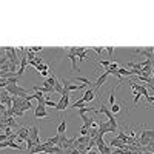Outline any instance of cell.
I'll return each instance as SVG.
<instances>
[{
  "label": "cell",
  "mask_w": 154,
  "mask_h": 154,
  "mask_svg": "<svg viewBox=\"0 0 154 154\" xmlns=\"http://www.w3.org/2000/svg\"><path fill=\"white\" fill-rule=\"evenodd\" d=\"M45 151H46V144H40V145H36L31 151H28L26 154H42Z\"/></svg>",
  "instance_id": "cell-11"
},
{
  "label": "cell",
  "mask_w": 154,
  "mask_h": 154,
  "mask_svg": "<svg viewBox=\"0 0 154 154\" xmlns=\"http://www.w3.org/2000/svg\"><path fill=\"white\" fill-rule=\"evenodd\" d=\"M137 91H139V92H140V94L144 96L145 99H148V97H150V94H148V90H146V86H145V85H139V88H137Z\"/></svg>",
  "instance_id": "cell-18"
},
{
  "label": "cell",
  "mask_w": 154,
  "mask_h": 154,
  "mask_svg": "<svg viewBox=\"0 0 154 154\" xmlns=\"http://www.w3.org/2000/svg\"><path fill=\"white\" fill-rule=\"evenodd\" d=\"M109 65H111V62H109V60H100V66H103V68H108Z\"/></svg>",
  "instance_id": "cell-28"
},
{
  "label": "cell",
  "mask_w": 154,
  "mask_h": 154,
  "mask_svg": "<svg viewBox=\"0 0 154 154\" xmlns=\"http://www.w3.org/2000/svg\"><path fill=\"white\" fill-rule=\"evenodd\" d=\"M83 106H86V102H83L80 99V100H77L76 103H73V106L71 108H76V109H80V108H83Z\"/></svg>",
  "instance_id": "cell-20"
},
{
  "label": "cell",
  "mask_w": 154,
  "mask_h": 154,
  "mask_svg": "<svg viewBox=\"0 0 154 154\" xmlns=\"http://www.w3.org/2000/svg\"><path fill=\"white\" fill-rule=\"evenodd\" d=\"M29 49H31L32 52H42L43 51V46H31Z\"/></svg>",
  "instance_id": "cell-27"
},
{
  "label": "cell",
  "mask_w": 154,
  "mask_h": 154,
  "mask_svg": "<svg viewBox=\"0 0 154 154\" xmlns=\"http://www.w3.org/2000/svg\"><path fill=\"white\" fill-rule=\"evenodd\" d=\"M36 69L38 71V73H42V71H48V69H49V66H48L46 63H42V65H37Z\"/></svg>",
  "instance_id": "cell-23"
},
{
  "label": "cell",
  "mask_w": 154,
  "mask_h": 154,
  "mask_svg": "<svg viewBox=\"0 0 154 154\" xmlns=\"http://www.w3.org/2000/svg\"><path fill=\"white\" fill-rule=\"evenodd\" d=\"M148 146H150V148H154V139L150 142V145H148Z\"/></svg>",
  "instance_id": "cell-37"
},
{
  "label": "cell",
  "mask_w": 154,
  "mask_h": 154,
  "mask_svg": "<svg viewBox=\"0 0 154 154\" xmlns=\"http://www.w3.org/2000/svg\"><path fill=\"white\" fill-rule=\"evenodd\" d=\"M120 109H122V108H120V105H117V103H114V105H113L111 108H109V111H111L113 114H117V113L120 111Z\"/></svg>",
  "instance_id": "cell-24"
},
{
  "label": "cell",
  "mask_w": 154,
  "mask_h": 154,
  "mask_svg": "<svg viewBox=\"0 0 154 154\" xmlns=\"http://www.w3.org/2000/svg\"><path fill=\"white\" fill-rule=\"evenodd\" d=\"M88 154H99V153L94 151V150H90V151H88Z\"/></svg>",
  "instance_id": "cell-36"
},
{
  "label": "cell",
  "mask_w": 154,
  "mask_h": 154,
  "mask_svg": "<svg viewBox=\"0 0 154 154\" xmlns=\"http://www.w3.org/2000/svg\"><path fill=\"white\" fill-rule=\"evenodd\" d=\"M69 94H71L69 91L63 90V94L60 96V100L57 102V105H56V111H57V113L65 111V109L69 106Z\"/></svg>",
  "instance_id": "cell-1"
},
{
  "label": "cell",
  "mask_w": 154,
  "mask_h": 154,
  "mask_svg": "<svg viewBox=\"0 0 154 154\" xmlns=\"http://www.w3.org/2000/svg\"><path fill=\"white\" fill-rule=\"evenodd\" d=\"M114 131H117V128H114L113 125H109V122L106 120V122H100L99 123V136L106 134V133H114Z\"/></svg>",
  "instance_id": "cell-3"
},
{
  "label": "cell",
  "mask_w": 154,
  "mask_h": 154,
  "mask_svg": "<svg viewBox=\"0 0 154 154\" xmlns=\"http://www.w3.org/2000/svg\"><path fill=\"white\" fill-rule=\"evenodd\" d=\"M108 71H103V74L100 76V77H99V79H97V82H96V88H100L103 83H105V82H106V79H108Z\"/></svg>",
  "instance_id": "cell-14"
},
{
  "label": "cell",
  "mask_w": 154,
  "mask_h": 154,
  "mask_svg": "<svg viewBox=\"0 0 154 154\" xmlns=\"http://www.w3.org/2000/svg\"><path fill=\"white\" fill-rule=\"evenodd\" d=\"M146 100H148V103H153V102H154V94H153V96H150V97L146 99Z\"/></svg>",
  "instance_id": "cell-34"
},
{
  "label": "cell",
  "mask_w": 154,
  "mask_h": 154,
  "mask_svg": "<svg viewBox=\"0 0 154 154\" xmlns=\"http://www.w3.org/2000/svg\"><path fill=\"white\" fill-rule=\"evenodd\" d=\"M48 117H49V114L45 106H42V105L34 106V119H48Z\"/></svg>",
  "instance_id": "cell-4"
},
{
  "label": "cell",
  "mask_w": 154,
  "mask_h": 154,
  "mask_svg": "<svg viewBox=\"0 0 154 154\" xmlns=\"http://www.w3.org/2000/svg\"><path fill=\"white\" fill-rule=\"evenodd\" d=\"M29 108H34V106L31 105V102H29V100H26V99H25V102L22 103V106H20V111H23V113H25V111H28Z\"/></svg>",
  "instance_id": "cell-19"
},
{
  "label": "cell",
  "mask_w": 154,
  "mask_h": 154,
  "mask_svg": "<svg viewBox=\"0 0 154 154\" xmlns=\"http://www.w3.org/2000/svg\"><path fill=\"white\" fill-rule=\"evenodd\" d=\"M65 131H66V120L60 119V123L57 126V134H65Z\"/></svg>",
  "instance_id": "cell-15"
},
{
  "label": "cell",
  "mask_w": 154,
  "mask_h": 154,
  "mask_svg": "<svg viewBox=\"0 0 154 154\" xmlns=\"http://www.w3.org/2000/svg\"><path fill=\"white\" fill-rule=\"evenodd\" d=\"M68 59H69V62H71V69L76 71V69H77V54H76V46H71V48H69Z\"/></svg>",
  "instance_id": "cell-7"
},
{
  "label": "cell",
  "mask_w": 154,
  "mask_h": 154,
  "mask_svg": "<svg viewBox=\"0 0 154 154\" xmlns=\"http://www.w3.org/2000/svg\"><path fill=\"white\" fill-rule=\"evenodd\" d=\"M109 146L114 148V150H126V144H123L120 139H117V137H114V139L109 140Z\"/></svg>",
  "instance_id": "cell-10"
},
{
  "label": "cell",
  "mask_w": 154,
  "mask_h": 154,
  "mask_svg": "<svg viewBox=\"0 0 154 154\" xmlns=\"http://www.w3.org/2000/svg\"><path fill=\"white\" fill-rule=\"evenodd\" d=\"M96 97H97V96H96V90H94V88H91V86H90V90H86V92H85L83 96H82V100H83V102H86V103H90V102H92V100H94Z\"/></svg>",
  "instance_id": "cell-9"
},
{
  "label": "cell",
  "mask_w": 154,
  "mask_h": 154,
  "mask_svg": "<svg viewBox=\"0 0 154 154\" xmlns=\"http://www.w3.org/2000/svg\"><path fill=\"white\" fill-rule=\"evenodd\" d=\"M8 139H9V136H6L5 133H3V134H0V142H6Z\"/></svg>",
  "instance_id": "cell-32"
},
{
  "label": "cell",
  "mask_w": 154,
  "mask_h": 154,
  "mask_svg": "<svg viewBox=\"0 0 154 154\" xmlns=\"http://www.w3.org/2000/svg\"><path fill=\"white\" fill-rule=\"evenodd\" d=\"M133 96H134V99H133V103H134V105H137V103L140 102V97H142V94H140V92H133Z\"/></svg>",
  "instance_id": "cell-25"
},
{
  "label": "cell",
  "mask_w": 154,
  "mask_h": 154,
  "mask_svg": "<svg viewBox=\"0 0 154 154\" xmlns=\"http://www.w3.org/2000/svg\"><path fill=\"white\" fill-rule=\"evenodd\" d=\"M29 139L34 140L36 145H40V136H38V126L37 125L29 126Z\"/></svg>",
  "instance_id": "cell-6"
},
{
  "label": "cell",
  "mask_w": 154,
  "mask_h": 154,
  "mask_svg": "<svg viewBox=\"0 0 154 154\" xmlns=\"http://www.w3.org/2000/svg\"><path fill=\"white\" fill-rule=\"evenodd\" d=\"M80 134L82 136H88V128H86V126H83V125L80 126Z\"/></svg>",
  "instance_id": "cell-29"
},
{
  "label": "cell",
  "mask_w": 154,
  "mask_h": 154,
  "mask_svg": "<svg viewBox=\"0 0 154 154\" xmlns=\"http://www.w3.org/2000/svg\"><path fill=\"white\" fill-rule=\"evenodd\" d=\"M153 52H154V48L151 46H148V48H139V49H136L134 54H139V56H145L146 60H153Z\"/></svg>",
  "instance_id": "cell-5"
},
{
  "label": "cell",
  "mask_w": 154,
  "mask_h": 154,
  "mask_svg": "<svg viewBox=\"0 0 154 154\" xmlns=\"http://www.w3.org/2000/svg\"><path fill=\"white\" fill-rule=\"evenodd\" d=\"M57 83V77L56 76H51V77H46L45 82H43V86L46 88H54V85Z\"/></svg>",
  "instance_id": "cell-12"
},
{
  "label": "cell",
  "mask_w": 154,
  "mask_h": 154,
  "mask_svg": "<svg viewBox=\"0 0 154 154\" xmlns=\"http://www.w3.org/2000/svg\"><path fill=\"white\" fill-rule=\"evenodd\" d=\"M5 148H8V144L6 142H0V150H5Z\"/></svg>",
  "instance_id": "cell-33"
},
{
  "label": "cell",
  "mask_w": 154,
  "mask_h": 154,
  "mask_svg": "<svg viewBox=\"0 0 154 154\" xmlns=\"http://www.w3.org/2000/svg\"><path fill=\"white\" fill-rule=\"evenodd\" d=\"M96 113H103L108 117V122H109V125H113L114 128H117L119 130V123H117V120H116V117H114V114L109 111L108 108H105V105L103 103H100V106L99 108H96Z\"/></svg>",
  "instance_id": "cell-2"
},
{
  "label": "cell",
  "mask_w": 154,
  "mask_h": 154,
  "mask_svg": "<svg viewBox=\"0 0 154 154\" xmlns=\"http://www.w3.org/2000/svg\"><path fill=\"white\" fill-rule=\"evenodd\" d=\"M117 139H120L123 142V144H128V136H126L123 131H119V136H117Z\"/></svg>",
  "instance_id": "cell-22"
},
{
  "label": "cell",
  "mask_w": 154,
  "mask_h": 154,
  "mask_svg": "<svg viewBox=\"0 0 154 154\" xmlns=\"http://www.w3.org/2000/svg\"><path fill=\"white\" fill-rule=\"evenodd\" d=\"M45 153H48V154H62L63 150H62V148H59V146H46Z\"/></svg>",
  "instance_id": "cell-16"
},
{
  "label": "cell",
  "mask_w": 154,
  "mask_h": 154,
  "mask_svg": "<svg viewBox=\"0 0 154 154\" xmlns=\"http://www.w3.org/2000/svg\"><path fill=\"white\" fill-rule=\"evenodd\" d=\"M17 137L22 140V142H26L29 139V126H22V128H19L17 131Z\"/></svg>",
  "instance_id": "cell-8"
},
{
  "label": "cell",
  "mask_w": 154,
  "mask_h": 154,
  "mask_svg": "<svg viewBox=\"0 0 154 154\" xmlns=\"http://www.w3.org/2000/svg\"><path fill=\"white\" fill-rule=\"evenodd\" d=\"M56 105L57 103L52 102V100H46V103H45V106H52V108H56Z\"/></svg>",
  "instance_id": "cell-31"
},
{
  "label": "cell",
  "mask_w": 154,
  "mask_h": 154,
  "mask_svg": "<svg viewBox=\"0 0 154 154\" xmlns=\"http://www.w3.org/2000/svg\"><path fill=\"white\" fill-rule=\"evenodd\" d=\"M32 97H34V99H37L38 105L45 106V103H46V99H45V94H42V92H37V91H34V94H32Z\"/></svg>",
  "instance_id": "cell-13"
},
{
  "label": "cell",
  "mask_w": 154,
  "mask_h": 154,
  "mask_svg": "<svg viewBox=\"0 0 154 154\" xmlns=\"http://www.w3.org/2000/svg\"><path fill=\"white\" fill-rule=\"evenodd\" d=\"M114 91L116 90H111V92H109V105H114V103H116V96H114Z\"/></svg>",
  "instance_id": "cell-26"
},
{
  "label": "cell",
  "mask_w": 154,
  "mask_h": 154,
  "mask_svg": "<svg viewBox=\"0 0 154 154\" xmlns=\"http://www.w3.org/2000/svg\"><path fill=\"white\" fill-rule=\"evenodd\" d=\"M54 92H57V94H60V96L63 94V83H62V80H57V83L54 85Z\"/></svg>",
  "instance_id": "cell-17"
},
{
  "label": "cell",
  "mask_w": 154,
  "mask_h": 154,
  "mask_svg": "<svg viewBox=\"0 0 154 154\" xmlns=\"http://www.w3.org/2000/svg\"><path fill=\"white\" fill-rule=\"evenodd\" d=\"M43 77H48V71H42V73H40Z\"/></svg>",
  "instance_id": "cell-35"
},
{
  "label": "cell",
  "mask_w": 154,
  "mask_h": 154,
  "mask_svg": "<svg viewBox=\"0 0 154 154\" xmlns=\"http://www.w3.org/2000/svg\"><path fill=\"white\" fill-rule=\"evenodd\" d=\"M91 51H96L97 54H100V56H102V54H103V51H105V49H103V48H99V46H97V48H92Z\"/></svg>",
  "instance_id": "cell-30"
},
{
  "label": "cell",
  "mask_w": 154,
  "mask_h": 154,
  "mask_svg": "<svg viewBox=\"0 0 154 154\" xmlns=\"http://www.w3.org/2000/svg\"><path fill=\"white\" fill-rule=\"evenodd\" d=\"M76 80L82 82V85H86V86L91 83V80H90V79H86V77H82V76H76Z\"/></svg>",
  "instance_id": "cell-21"
}]
</instances>
